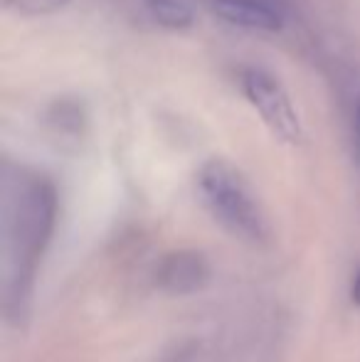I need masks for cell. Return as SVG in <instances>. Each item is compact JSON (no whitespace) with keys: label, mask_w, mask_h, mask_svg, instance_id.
I'll return each instance as SVG.
<instances>
[{"label":"cell","mask_w":360,"mask_h":362,"mask_svg":"<svg viewBox=\"0 0 360 362\" xmlns=\"http://www.w3.org/2000/svg\"><path fill=\"white\" fill-rule=\"evenodd\" d=\"M57 217V195L42 175H20L5 187L3 210V286L5 313L23 323L33 298L35 276L52 237Z\"/></svg>","instance_id":"6da1fadb"},{"label":"cell","mask_w":360,"mask_h":362,"mask_svg":"<svg viewBox=\"0 0 360 362\" xmlns=\"http://www.w3.org/2000/svg\"><path fill=\"white\" fill-rule=\"evenodd\" d=\"M197 185L205 197V205L217 222L235 237L252 244H262L269 234L267 217L257 202L255 192L245 177L225 160H210L200 168Z\"/></svg>","instance_id":"7a4b0ae2"},{"label":"cell","mask_w":360,"mask_h":362,"mask_svg":"<svg viewBox=\"0 0 360 362\" xmlns=\"http://www.w3.org/2000/svg\"><path fill=\"white\" fill-rule=\"evenodd\" d=\"M242 89L277 139L286 141V144L301 141V121L277 76L260 67H250L242 72Z\"/></svg>","instance_id":"3957f363"},{"label":"cell","mask_w":360,"mask_h":362,"mask_svg":"<svg viewBox=\"0 0 360 362\" xmlns=\"http://www.w3.org/2000/svg\"><path fill=\"white\" fill-rule=\"evenodd\" d=\"M215 13L232 25L274 33L284 25V8L277 0H215Z\"/></svg>","instance_id":"277c9868"},{"label":"cell","mask_w":360,"mask_h":362,"mask_svg":"<svg viewBox=\"0 0 360 362\" xmlns=\"http://www.w3.org/2000/svg\"><path fill=\"white\" fill-rule=\"evenodd\" d=\"M205 279L207 267L197 254H173L161 269V284L168 291H195Z\"/></svg>","instance_id":"5b68a950"},{"label":"cell","mask_w":360,"mask_h":362,"mask_svg":"<svg viewBox=\"0 0 360 362\" xmlns=\"http://www.w3.org/2000/svg\"><path fill=\"white\" fill-rule=\"evenodd\" d=\"M144 3L163 28L185 30L192 25V10L182 0H144Z\"/></svg>","instance_id":"8992f818"},{"label":"cell","mask_w":360,"mask_h":362,"mask_svg":"<svg viewBox=\"0 0 360 362\" xmlns=\"http://www.w3.org/2000/svg\"><path fill=\"white\" fill-rule=\"evenodd\" d=\"M30 5H33L35 10H54V8H62V5H67L69 0H28Z\"/></svg>","instance_id":"52a82bcc"},{"label":"cell","mask_w":360,"mask_h":362,"mask_svg":"<svg viewBox=\"0 0 360 362\" xmlns=\"http://www.w3.org/2000/svg\"><path fill=\"white\" fill-rule=\"evenodd\" d=\"M358 116H360V99H358Z\"/></svg>","instance_id":"ba28073f"}]
</instances>
